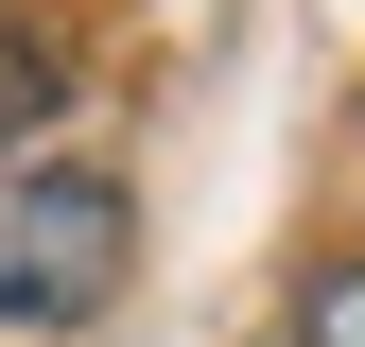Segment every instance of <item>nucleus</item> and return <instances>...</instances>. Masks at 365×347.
<instances>
[{
  "mask_svg": "<svg viewBox=\"0 0 365 347\" xmlns=\"http://www.w3.org/2000/svg\"><path fill=\"white\" fill-rule=\"evenodd\" d=\"M140 260V208H122L105 156H18L0 174V313L18 330H87Z\"/></svg>",
  "mask_w": 365,
  "mask_h": 347,
  "instance_id": "nucleus-1",
  "label": "nucleus"
},
{
  "mask_svg": "<svg viewBox=\"0 0 365 347\" xmlns=\"http://www.w3.org/2000/svg\"><path fill=\"white\" fill-rule=\"evenodd\" d=\"M296 347H365V260H348V278H313V313H296Z\"/></svg>",
  "mask_w": 365,
  "mask_h": 347,
  "instance_id": "nucleus-2",
  "label": "nucleus"
}]
</instances>
